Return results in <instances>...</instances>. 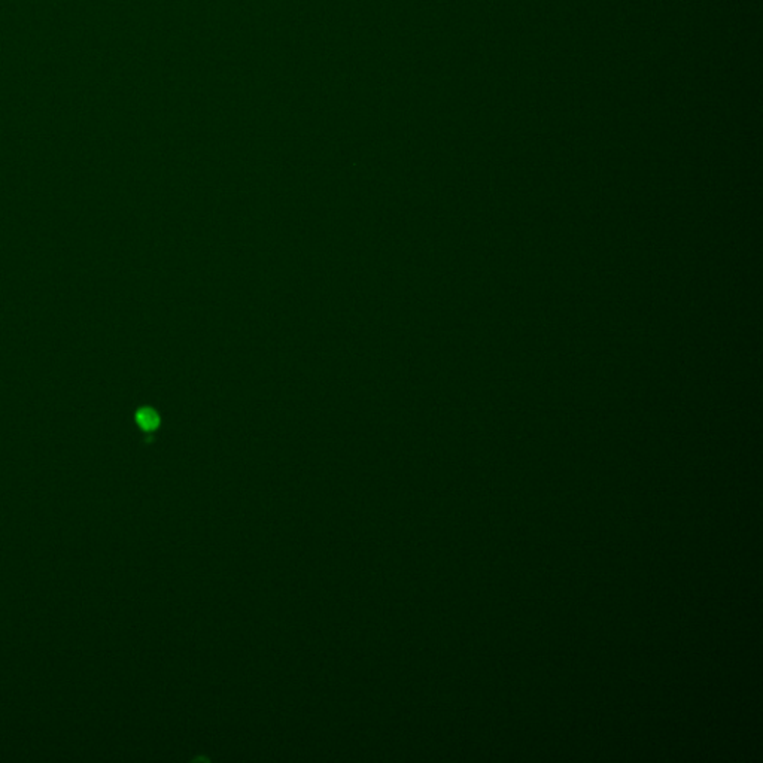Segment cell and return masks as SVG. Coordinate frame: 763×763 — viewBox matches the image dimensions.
<instances>
[{
    "mask_svg": "<svg viewBox=\"0 0 763 763\" xmlns=\"http://www.w3.org/2000/svg\"><path fill=\"white\" fill-rule=\"evenodd\" d=\"M136 422L143 431L151 433V431H155L158 425H160V416L152 409H140L136 414Z\"/></svg>",
    "mask_w": 763,
    "mask_h": 763,
    "instance_id": "1",
    "label": "cell"
}]
</instances>
